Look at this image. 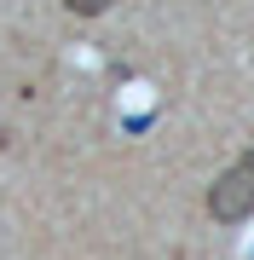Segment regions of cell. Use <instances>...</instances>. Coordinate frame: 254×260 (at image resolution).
I'll use <instances>...</instances> for the list:
<instances>
[{"label":"cell","instance_id":"cell-2","mask_svg":"<svg viewBox=\"0 0 254 260\" xmlns=\"http://www.w3.org/2000/svg\"><path fill=\"white\" fill-rule=\"evenodd\" d=\"M69 12H76V18H98V12H110L116 0H64Z\"/></svg>","mask_w":254,"mask_h":260},{"label":"cell","instance_id":"cell-1","mask_svg":"<svg viewBox=\"0 0 254 260\" xmlns=\"http://www.w3.org/2000/svg\"><path fill=\"white\" fill-rule=\"evenodd\" d=\"M208 214H214L220 225H237V220H248V214H254V174H248L243 162L226 168V174L208 185Z\"/></svg>","mask_w":254,"mask_h":260},{"label":"cell","instance_id":"cell-3","mask_svg":"<svg viewBox=\"0 0 254 260\" xmlns=\"http://www.w3.org/2000/svg\"><path fill=\"white\" fill-rule=\"evenodd\" d=\"M237 162H243V168H248V174H254V145H248V150H243V156H237Z\"/></svg>","mask_w":254,"mask_h":260}]
</instances>
